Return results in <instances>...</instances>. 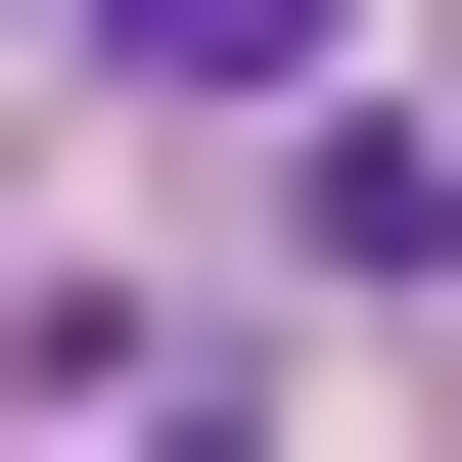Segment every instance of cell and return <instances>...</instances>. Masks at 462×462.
I'll use <instances>...</instances> for the list:
<instances>
[{
	"label": "cell",
	"mask_w": 462,
	"mask_h": 462,
	"mask_svg": "<svg viewBox=\"0 0 462 462\" xmlns=\"http://www.w3.org/2000/svg\"><path fill=\"white\" fill-rule=\"evenodd\" d=\"M93 47H139V93H324L370 0H93Z\"/></svg>",
	"instance_id": "obj_1"
}]
</instances>
